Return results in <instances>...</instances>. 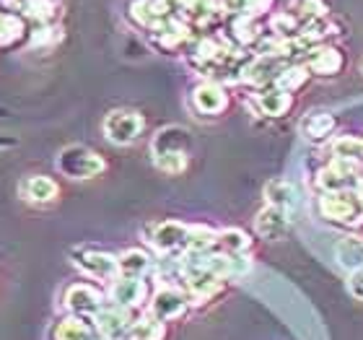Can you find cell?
I'll return each instance as SVG.
<instances>
[{"label":"cell","mask_w":363,"mask_h":340,"mask_svg":"<svg viewBox=\"0 0 363 340\" xmlns=\"http://www.w3.org/2000/svg\"><path fill=\"white\" fill-rule=\"evenodd\" d=\"M73 265L91 280L112 283L114 278H120L117 257L112 252L99 250V247H76L73 250Z\"/></svg>","instance_id":"277c9868"},{"label":"cell","mask_w":363,"mask_h":340,"mask_svg":"<svg viewBox=\"0 0 363 340\" xmlns=\"http://www.w3.org/2000/svg\"><path fill=\"white\" fill-rule=\"evenodd\" d=\"M348 294L356 299V302H363V268L348 273Z\"/></svg>","instance_id":"f1b7e54d"},{"label":"cell","mask_w":363,"mask_h":340,"mask_svg":"<svg viewBox=\"0 0 363 340\" xmlns=\"http://www.w3.org/2000/svg\"><path fill=\"white\" fill-rule=\"evenodd\" d=\"M21 195L23 200H29L34 205H50L57 200L60 195V187H57V182L52 177H45V174H31L26 177L21 185Z\"/></svg>","instance_id":"9a60e30c"},{"label":"cell","mask_w":363,"mask_h":340,"mask_svg":"<svg viewBox=\"0 0 363 340\" xmlns=\"http://www.w3.org/2000/svg\"><path fill=\"white\" fill-rule=\"evenodd\" d=\"M133 312L122 309V307H114V304H104L101 309L96 312L94 317V325H96L99 335L104 340H125L130 325H133Z\"/></svg>","instance_id":"30bf717a"},{"label":"cell","mask_w":363,"mask_h":340,"mask_svg":"<svg viewBox=\"0 0 363 340\" xmlns=\"http://www.w3.org/2000/svg\"><path fill=\"white\" fill-rule=\"evenodd\" d=\"M335 260L340 265L342 270H358L363 268V236L356 234H348V236H340V242L335 247Z\"/></svg>","instance_id":"ffe728a7"},{"label":"cell","mask_w":363,"mask_h":340,"mask_svg":"<svg viewBox=\"0 0 363 340\" xmlns=\"http://www.w3.org/2000/svg\"><path fill=\"white\" fill-rule=\"evenodd\" d=\"M319 211L327 221L342 224V226H358L363 221V205L358 200L356 190L345 192H322L319 197Z\"/></svg>","instance_id":"3957f363"},{"label":"cell","mask_w":363,"mask_h":340,"mask_svg":"<svg viewBox=\"0 0 363 340\" xmlns=\"http://www.w3.org/2000/svg\"><path fill=\"white\" fill-rule=\"evenodd\" d=\"M333 159L348 161V164H363V141L353 136H340L333 143Z\"/></svg>","instance_id":"cb8c5ba5"},{"label":"cell","mask_w":363,"mask_h":340,"mask_svg":"<svg viewBox=\"0 0 363 340\" xmlns=\"http://www.w3.org/2000/svg\"><path fill=\"white\" fill-rule=\"evenodd\" d=\"M52 3L55 0H26V3H23V11H26V16L37 18V21H50L55 16Z\"/></svg>","instance_id":"4316f807"},{"label":"cell","mask_w":363,"mask_h":340,"mask_svg":"<svg viewBox=\"0 0 363 340\" xmlns=\"http://www.w3.org/2000/svg\"><path fill=\"white\" fill-rule=\"evenodd\" d=\"M167 338V325L156 319L153 314H138L133 317V325H130L125 340H164Z\"/></svg>","instance_id":"7402d4cb"},{"label":"cell","mask_w":363,"mask_h":340,"mask_svg":"<svg viewBox=\"0 0 363 340\" xmlns=\"http://www.w3.org/2000/svg\"><path fill=\"white\" fill-rule=\"evenodd\" d=\"M55 167L62 177L68 180H94L99 174L106 172V161L101 153H96L94 148H86V146H68L57 153V161Z\"/></svg>","instance_id":"7a4b0ae2"},{"label":"cell","mask_w":363,"mask_h":340,"mask_svg":"<svg viewBox=\"0 0 363 340\" xmlns=\"http://www.w3.org/2000/svg\"><path fill=\"white\" fill-rule=\"evenodd\" d=\"M280 62L275 55H259L257 60H252L247 68L242 70V78L247 84L259 86V89H267V86H275L280 76Z\"/></svg>","instance_id":"5bb4252c"},{"label":"cell","mask_w":363,"mask_h":340,"mask_svg":"<svg viewBox=\"0 0 363 340\" xmlns=\"http://www.w3.org/2000/svg\"><path fill=\"white\" fill-rule=\"evenodd\" d=\"M192 106H195L197 114H205V117H216L228 106V94L226 89L216 81H203L192 91Z\"/></svg>","instance_id":"8fae6325"},{"label":"cell","mask_w":363,"mask_h":340,"mask_svg":"<svg viewBox=\"0 0 363 340\" xmlns=\"http://www.w3.org/2000/svg\"><path fill=\"white\" fill-rule=\"evenodd\" d=\"M104 136L114 146H130L143 136L145 120L135 109H114L104 117Z\"/></svg>","instance_id":"5b68a950"},{"label":"cell","mask_w":363,"mask_h":340,"mask_svg":"<svg viewBox=\"0 0 363 340\" xmlns=\"http://www.w3.org/2000/svg\"><path fill=\"white\" fill-rule=\"evenodd\" d=\"M52 340H104L99 335L94 317H81V314H68L60 322H55Z\"/></svg>","instance_id":"7c38bea8"},{"label":"cell","mask_w":363,"mask_h":340,"mask_svg":"<svg viewBox=\"0 0 363 340\" xmlns=\"http://www.w3.org/2000/svg\"><path fill=\"white\" fill-rule=\"evenodd\" d=\"M301 136L311 143H322L327 138L333 136L335 128H337V120H335L333 112H309L301 120Z\"/></svg>","instance_id":"ac0fdd59"},{"label":"cell","mask_w":363,"mask_h":340,"mask_svg":"<svg viewBox=\"0 0 363 340\" xmlns=\"http://www.w3.org/2000/svg\"><path fill=\"white\" fill-rule=\"evenodd\" d=\"M0 148H3V143H0Z\"/></svg>","instance_id":"f546056e"},{"label":"cell","mask_w":363,"mask_h":340,"mask_svg":"<svg viewBox=\"0 0 363 340\" xmlns=\"http://www.w3.org/2000/svg\"><path fill=\"white\" fill-rule=\"evenodd\" d=\"M151 255L145 250H125L117 257V268H120L122 278H145V273L151 270Z\"/></svg>","instance_id":"44dd1931"},{"label":"cell","mask_w":363,"mask_h":340,"mask_svg":"<svg viewBox=\"0 0 363 340\" xmlns=\"http://www.w3.org/2000/svg\"><path fill=\"white\" fill-rule=\"evenodd\" d=\"M62 304L70 314H81V317H96V312L104 307V291L94 283H73L65 288Z\"/></svg>","instance_id":"ba28073f"},{"label":"cell","mask_w":363,"mask_h":340,"mask_svg":"<svg viewBox=\"0 0 363 340\" xmlns=\"http://www.w3.org/2000/svg\"><path fill=\"white\" fill-rule=\"evenodd\" d=\"M187 236H189V226L182 224V221H159V224H153L148 229V244L156 252H161V255L187 250Z\"/></svg>","instance_id":"9c48e42d"},{"label":"cell","mask_w":363,"mask_h":340,"mask_svg":"<svg viewBox=\"0 0 363 340\" xmlns=\"http://www.w3.org/2000/svg\"><path fill=\"white\" fill-rule=\"evenodd\" d=\"M216 247L220 252H228V255H247L252 247V239L242 229H223V231H218Z\"/></svg>","instance_id":"603a6c76"},{"label":"cell","mask_w":363,"mask_h":340,"mask_svg":"<svg viewBox=\"0 0 363 340\" xmlns=\"http://www.w3.org/2000/svg\"><path fill=\"white\" fill-rule=\"evenodd\" d=\"M267 6H270V0H226V8H231V11L242 16H252V18L262 13Z\"/></svg>","instance_id":"83f0119b"},{"label":"cell","mask_w":363,"mask_h":340,"mask_svg":"<svg viewBox=\"0 0 363 340\" xmlns=\"http://www.w3.org/2000/svg\"><path fill=\"white\" fill-rule=\"evenodd\" d=\"M189 296L184 294V288L174 286H161L159 291H153L148 299V314H153L156 319H161L164 325L174 322V319L184 317L189 309Z\"/></svg>","instance_id":"8992f818"},{"label":"cell","mask_w":363,"mask_h":340,"mask_svg":"<svg viewBox=\"0 0 363 340\" xmlns=\"http://www.w3.org/2000/svg\"><path fill=\"white\" fill-rule=\"evenodd\" d=\"M255 104H257L259 114H265V117H286L294 106V97L280 91L278 86H267V89H259Z\"/></svg>","instance_id":"2e32d148"},{"label":"cell","mask_w":363,"mask_h":340,"mask_svg":"<svg viewBox=\"0 0 363 340\" xmlns=\"http://www.w3.org/2000/svg\"><path fill=\"white\" fill-rule=\"evenodd\" d=\"M265 203L294 216V211L298 208V190L286 180H270L265 185Z\"/></svg>","instance_id":"e0dca14e"},{"label":"cell","mask_w":363,"mask_h":340,"mask_svg":"<svg viewBox=\"0 0 363 340\" xmlns=\"http://www.w3.org/2000/svg\"><path fill=\"white\" fill-rule=\"evenodd\" d=\"M151 299V288L143 278H114L109 283V304L128 312H138Z\"/></svg>","instance_id":"52a82bcc"},{"label":"cell","mask_w":363,"mask_h":340,"mask_svg":"<svg viewBox=\"0 0 363 340\" xmlns=\"http://www.w3.org/2000/svg\"><path fill=\"white\" fill-rule=\"evenodd\" d=\"M23 26L21 16H13V13H0V47H13L21 42Z\"/></svg>","instance_id":"d4e9b609"},{"label":"cell","mask_w":363,"mask_h":340,"mask_svg":"<svg viewBox=\"0 0 363 340\" xmlns=\"http://www.w3.org/2000/svg\"><path fill=\"white\" fill-rule=\"evenodd\" d=\"M306 81H309V68H306V65H291V68L280 70L275 86H278L280 91H286V94H294V91L301 89Z\"/></svg>","instance_id":"484cf974"},{"label":"cell","mask_w":363,"mask_h":340,"mask_svg":"<svg viewBox=\"0 0 363 340\" xmlns=\"http://www.w3.org/2000/svg\"><path fill=\"white\" fill-rule=\"evenodd\" d=\"M291 213L280 211V208H272V205H265L262 211L257 213V219H255V231H257L262 239H283L288 234V229H291Z\"/></svg>","instance_id":"4fadbf2b"},{"label":"cell","mask_w":363,"mask_h":340,"mask_svg":"<svg viewBox=\"0 0 363 340\" xmlns=\"http://www.w3.org/2000/svg\"><path fill=\"white\" fill-rule=\"evenodd\" d=\"M306 68L317 76H335L340 73L342 68V55L335 50V47L319 45L314 50H309V57H306Z\"/></svg>","instance_id":"d6986e66"},{"label":"cell","mask_w":363,"mask_h":340,"mask_svg":"<svg viewBox=\"0 0 363 340\" xmlns=\"http://www.w3.org/2000/svg\"><path fill=\"white\" fill-rule=\"evenodd\" d=\"M189 146L192 138L179 125L161 128L151 141V156L153 164L167 174H182L189 164Z\"/></svg>","instance_id":"6da1fadb"}]
</instances>
